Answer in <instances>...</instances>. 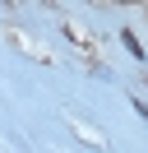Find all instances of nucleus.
Listing matches in <instances>:
<instances>
[{
	"label": "nucleus",
	"mask_w": 148,
	"mask_h": 153,
	"mask_svg": "<svg viewBox=\"0 0 148 153\" xmlns=\"http://www.w3.org/2000/svg\"><path fill=\"white\" fill-rule=\"evenodd\" d=\"M120 42H125V51H130L134 60H144V47H139V37H134V33H120Z\"/></svg>",
	"instance_id": "1"
},
{
	"label": "nucleus",
	"mask_w": 148,
	"mask_h": 153,
	"mask_svg": "<svg viewBox=\"0 0 148 153\" xmlns=\"http://www.w3.org/2000/svg\"><path fill=\"white\" fill-rule=\"evenodd\" d=\"M134 111H139V116H144V121H148V102H134Z\"/></svg>",
	"instance_id": "2"
}]
</instances>
